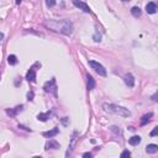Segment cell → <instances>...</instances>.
I'll list each match as a JSON object with an SVG mask.
<instances>
[{
	"label": "cell",
	"mask_w": 158,
	"mask_h": 158,
	"mask_svg": "<svg viewBox=\"0 0 158 158\" xmlns=\"http://www.w3.org/2000/svg\"><path fill=\"white\" fill-rule=\"evenodd\" d=\"M91 156H93V155H91V153H90V152H86V153H84V155H83V157H84V158H88V157L90 158Z\"/></svg>",
	"instance_id": "27"
},
{
	"label": "cell",
	"mask_w": 158,
	"mask_h": 158,
	"mask_svg": "<svg viewBox=\"0 0 158 158\" xmlns=\"http://www.w3.org/2000/svg\"><path fill=\"white\" fill-rule=\"evenodd\" d=\"M89 65L91 67V69H94L95 72H97L99 76H101V77H106V69L105 67L101 64V63H99V62L97 61H89Z\"/></svg>",
	"instance_id": "3"
},
{
	"label": "cell",
	"mask_w": 158,
	"mask_h": 158,
	"mask_svg": "<svg viewBox=\"0 0 158 158\" xmlns=\"http://www.w3.org/2000/svg\"><path fill=\"white\" fill-rule=\"evenodd\" d=\"M146 11H147V14H156V11H157V5H156V3H148L147 5H146Z\"/></svg>",
	"instance_id": "14"
},
{
	"label": "cell",
	"mask_w": 158,
	"mask_h": 158,
	"mask_svg": "<svg viewBox=\"0 0 158 158\" xmlns=\"http://www.w3.org/2000/svg\"><path fill=\"white\" fill-rule=\"evenodd\" d=\"M122 1H130V0H122Z\"/></svg>",
	"instance_id": "32"
},
{
	"label": "cell",
	"mask_w": 158,
	"mask_h": 158,
	"mask_svg": "<svg viewBox=\"0 0 158 158\" xmlns=\"http://www.w3.org/2000/svg\"><path fill=\"white\" fill-rule=\"evenodd\" d=\"M52 114H53V111H47V113H41V114L37 115V120H38V121H42V122H46V121H47V120H48V119L52 116Z\"/></svg>",
	"instance_id": "11"
},
{
	"label": "cell",
	"mask_w": 158,
	"mask_h": 158,
	"mask_svg": "<svg viewBox=\"0 0 158 158\" xmlns=\"http://www.w3.org/2000/svg\"><path fill=\"white\" fill-rule=\"evenodd\" d=\"M22 110H24V105H18V106H15L14 109H6V114L9 115L10 117H15V116L19 113H21Z\"/></svg>",
	"instance_id": "8"
},
{
	"label": "cell",
	"mask_w": 158,
	"mask_h": 158,
	"mask_svg": "<svg viewBox=\"0 0 158 158\" xmlns=\"http://www.w3.org/2000/svg\"><path fill=\"white\" fill-rule=\"evenodd\" d=\"M77 135H78V132L77 131H74L73 132V136H72V140H70V144H69V148H68V151L65 152V156H70L72 155V151H73V148H74V144H76V141H77Z\"/></svg>",
	"instance_id": "10"
},
{
	"label": "cell",
	"mask_w": 158,
	"mask_h": 158,
	"mask_svg": "<svg viewBox=\"0 0 158 158\" xmlns=\"http://www.w3.org/2000/svg\"><path fill=\"white\" fill-rule=\"evenodd\" d=\"M19 84H21V78H16V80H15V85L19 86Z\"/></svg>",
	"instance_id": "26"
},
{
	"label": "cell",
	"mask_w": 158,
	"mask_h": 158,
	"mask_svg": "<svg viewBox=\"0 0 158 158\" xmlns=\"http://www.w3.org/2000/svg\"><path fill=\"white\" fill-rule=\"evenodd\" d=\"M58 148H61V144L58 143L56 140H53V137L46 142V146H45L46 151H49V149H58Z\"/></svg>",
	"instance_id": "7"
},
{
	"label": "cell",
	"mask_w": 158,
	"mask_h": 158,
	"mask_svg": "<svg viewBox=\"0 0 158 158\" xmlns=\"http://www.w3.org/2000/svg\"><path fill=\"white\" fill-rule=\"evenodd\" d=\"M131 14L134 15L135 18H140V16L142 15V10H141L138 6H134V7L131 9Z\"/></svg>",
	"instance_id": "18"
},
{
	"label": "cell",
	"mask_w": 158,
	"mask_h": 158,
	"mask_svg": "<svg viewBox=\"0 0 158 158\" xmlns=\"http://www.w3.org/2000/svg\"><path fill=\"white\" fill-rule=\"evenodd\" d=\"M34 98H35L34 90H30V91L27 93V100H28V101H34Z\"/></svg>",
	"instance_id": "22"
},
{
	"label": "cell",
	"mask_w": 158,
	"mask_h": 158,
	"mask_svg": "<svg viewBox=\"0 0 158 158\" xmlns=\"http://www.w3.org/2000/svg\"><path fill=\"white\" fill-rule=\"evenodd\" d=\"M18 57H16L15 55H10L9 57H7V63H9L10 65H15L18 64Z\"/></svg>",
	"instance_id": "19"
},
{
	"label": "cell",
	"mask_w": 158,
	"mask_h": 158,
	"mask_svg": "<svg viewBox=\"0 0 158 158\" xmlns=\"http://www.w3.org/2000/svg\"><path fill=\"white\" fill-rule=\"evenodd\" d=\"M141 136H132L131 138H128V143L131 144V146H137V144H138L140 142H141Z\"/></svg>",
	"instance_id": "17"
},
{
	"label": "cell",
	"mask_w": 158,
	"mask_h": 158,
	"mask_svg": "<svg viewBox=\"0 0 158 158\" xmlns=\"http://www.w3.org/2000/svg\"><path fill=\"white\" fill-rule=\"evenodd\" d=\"M38 65V63H36L35 65H32V67L27 70V73H26V79H27V82H30V83H35L36 82V67Z\"/></svg>",
	"instance_id": "6"
},
{
	"label": "cell",
	"mask_w": 158,
	"mask_h": 158,
	"mask_svg": "<svg viewBox=\"0 0 158 158\" xmlns=\"http://www.w3.org/2000/svg\"><path fill=\"white\" fill-rule=\"evenodd\" d=\"M45 26L48 27L49 30L55 31V32H59L62 35H65V36H69L73 34V30H74V26H73V22L70 20L67 19H63V20H47L45 22Z\"/></svg>",
	"instance_id": "1"
},
{
	"label": "cell",
	"mask_w": 158,
	"mask_h": 158,
	"mask_svg": "<svg viewBox=\"0 0 158 158\" xmlns=\"http://www.w3.org/2000/svg\"><path fill=\"white\" fill-rule=\"evenodd\" d=\"M151 99H152V101H157V93H156L155 95H152Z\"/></svg>",
	"instance_id": "28"
},
{
	"label": "cell",
	"mask_w": 158,
	"mask_h": 158,
	"mask_svg": "<svg viewBox=\"0 0 158 158\" xmlns=\"http://www.w3.org/2000/svg\"><path fill=\"white\" fill-rule=\"evenodd\" d=\"M146 152L149 153V155H153V153H157L158 152V146L155 143H151V144H147L146 146Z\"/></svg>",
	"instance_id": "15"
},
{
	"label": "cell",
	"mask_w": 158,
	"mask_h": 158,
	"mask_svg": "<svg viewBox=\"0 0 158 158\" xmlns=\"http://www.w3.org/2000/svg\"><path fill=\"white\" fill-rule=\"evenodd\" d=\"M93 40H94V42H100V41H101V35H100V32H99L98 27H97V30H95V34L93 36Z\"/></svg>",
	"instance_id": "20"
},
{
	"label": "cell",
	"mask_w": 158,
	"mask_h": 158,
	"mask_svg": "<svg viewBox=\"0 0 158 158\" xmlns=\"http://www.w3.org/2000/svg\"><path fill=\"white\" fill-rule=\"evenodd\" d=\"M152 117H153V114H152V113L143 115L142 117H141V122H140V125H141V126H146V125L152 120Z\"/></svg>",
	"instance_id": "12"
},
{
	"label": "cell",
	"mask_w": 158,
	"mask_h": 158,
	"mask_svg": "<svg viewBox=\"0 0 158 158\" xmlns=\"http://www.w3.org/2000/svg\"><path fill=\"white\" fill-rule=\"evenodd\" d=\"M103 107L107 113L116 114L119 116H122V117H130L131 116V111L124 106H119V105H115V104H104Z\"/></svg>",
	"instance_id": "2"
},
{
	"label": "cell",
	"mask_w": 158,
	"mask_h": 158,
	"mask_svg": "<svg viewBox=\"0 0 158 158\" xmlns=\"http://www.w3.org/2000/svg\"><path fill=\"white\" fill-rule=\"evenodd\" d=\"M21 1H22V0H15V3L18 4V5H20V4H21Z\"/></svg>",
	"instance_id": "30"
},
{
	"label": "cell",
	"mask_w": 158,
	"mask_h": 158,
	"mask_svg": "<svg viewBox=\"0 0 158 158\" xmlns=\"http://www.w3.org/2000/svg\"><path fill=\"white\" fill-rule=\"evenodd\" d=\"M67 120H68V117H63L62 119V122H63L64 125H67Z\"/></svg>",
	"instance_id": "29"
},
{
	"label": "cell",
	"mask_w": 158,
	"mask_h": 158,
	"mask_svg": "<svg viewBox=\"0 0 158 158\" xmlns=\"http://www.w3.org/2000/svg\"><path fill=\"white\" fill-rule=\"evenodd\" d=\"M157 134H158V127L156 126L155 128H153V131L151 132V134H149V135H151L152 137H155V136H157Z\"/></svg>",
	"instance_id": "25"
},
{
	"label": "cell",
	"mask_w": 158,
	"mask_h": 158,
	"mask_svg": "<svg viewBox=\"0 0 158 158\" xmlns=\"http://www.w3.org/2000/svg\"><path fill=\"white\" fill-rule=\"evenodd\" d=\"M86 79H88V82H86V86H88V90H93L95 88V79L91 77V76H86Z\"/></svg>",
	"instance_id": "16"
},
{
	"label": "cell",
	"mask_w": 158,
	"mask_h": 158,
	"mask_svg": "<svg viewBox=\"0 0 158 158\" xmlns=\"http://www.w3.org/2000/svg\"><path fill=\"white\" fill-rule=\"evenodd\" d=\"M131 156V153H130V151H124L122 153H121V158H125V157H130Z\"/></svg>",
	"instance_id": "24"
},
{
	"label": "cell",
	"mask_w": 158,
	"mask_h": 158,
	"mask_svg": "<svg viewBox=\"0 0 158 158\" xmlns=\"http://www.w3.org/2000/svg\"><path fill=\"white\" fill-rule=\"evenodd\" d=\"M124 82H125V84H126L127 86H130V88H132V86L135 85V78H134V76H132L131 73L125 74V77H124Z\"/></svg>",
	"instance_id": "9"
},
{
	"label": "cell",
	"mask_w": 158,
	"mask_h": 158,
	"mask_svg": "<svg viewBox=\"0 0 158 158\" xmlns=\"http://www.w3.org/2000/svg\"><path fill=\"white\" fill-rule=\"evenodd\" d=\"M4 38V34H1V32H0V40H3Z\"/></svg>",
	"instance_id": "31"
},
{
	"label": "cell",
	"mask_w": 158,
	"mask_h": 158,
	"mask_svg": "<svg viewBox=\"0 0 158 158\" xmlns=\"http://www.w3.org/2000/svg\"><path fill=\"white\" fill-rule=\"evenodd\" d=\"M111 131L114 132V134H116V135H121V130H120V127H117V126H111V128H110Z\"/></svg>",
	"instance_id": "21"
},
{
	"label": "cell",
	"mask_w": 158,
	"mask_h": 158,
	"mask_svg": "<svg viewBox=\"0 0 158 158\" xmlns=\"http://www.w3.org/2000/svg\"><path fill=\"white\" fill-rule=\"evenodd\" d=\"M58 134H59V130H58L57 127H55V128H52V130H49V131H46V132H43V136L45 137H47V138H52V137H55V136H57Z\"/></svg>",
	"instance_id": "13"
},
{
	"label": "cell",
	"mask_w": 158,
	"mask_h": 158,
	"mask_svg": "<svg viewBox=\"0 0 158 158\" xmlns=\"http://www.w3.org/2000/svg\"><path fill=\"white\" fill-rule=\"evenodd\" d=\"M45 3L48 7H53L56 5V0H45Z\"/></svg>",
	"instance_id": "23"
},
{
	"label": "cell",
	"mask_w": 158,
	"mask_h": 158,
	"mask_svg": "<svg viewBox=\"0 0 158 158\" xmlns=\"http://www.w3.org/2000/svg\"><path fill=\"white\" fill-rule=\"evenodd\" d=\"M73 5L78 7L79 10H82L83 12H85V14H90L91 12V9L89 7L88 4H85L84 1H80V0H73Z\"/></svg>",
	"instance_id": "5"
},
{
	"label": "cell",
	"mask_w": 158,
	"mask_h": 158,
	"mask_svg": "<svg viewBox=\"0 0 158 158\" xmlns=\"http://www.w3.org/2000/svg\"><path fill=\"white\" fill-rule=\"evenodd\" d=\"M43 89L46 93H51L53 94L55 97H57V84H56V79L52 78L51 80L46 82L45 85H43Z\"/></svg>",
	"instance_id": "4"
}]
</instances>
